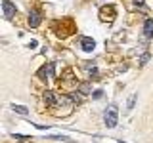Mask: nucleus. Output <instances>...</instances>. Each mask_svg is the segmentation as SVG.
Returning <instances> with one entry per match:
<instances>
[{
  "label": "nucleus",
  "mask_w": 153,
  "mask_h": 143,
  "mask_svg": "<svg viewBox=\"0 0 153 143\" xmlns=\"http://www.w3.org/2000/svg\"><path fill=\"white\" fill-rule=\"evenodd\" d=\"M117 120H119V111H117V105H109L103 113V122L107 128H115L117 126Z\"/></svg>",
  "instance_id": "nucleus-1"
},
{
  "label": "nucleus",
  "mask_w": 153,
  "mask_h": 143,
  "mask_svg": "<svg viewBox=\"0 0 153 143\" xmlns=\"http://www.w3.org/2000/svg\"><path fill=\"white\" fill-rule=\"evenodd\" d=\"M36 76H38V78H42V80L52 78V76H54V63H48V65L42 67V69H38Z\"/></svg>",
  "instance_id": "nucleus-2"
},
{
  "label": "nucleus",
  "mask_w": 153,
  "mask_h": 143,
  "mask_svg": "<svg viewBox=\"0 0 153 143\" xmlns=\"http://www.w3.org/2000/svg\"><path fill=\"white\" fill-rule=\"evenodd\" d=\"M2 10H4V17H6L8 21H12L13 15H16V6H13L10 0H4V2H2Z\"/></svg>",
  "instance_id": "nucleus-3"
},
{
  "label": "nucleus",
  "mask_w": 153,
  "mask_h": 143,
  "mask_svg": "<svg viewBox=\"0 0 153 143\" xmlns=\"http://www.w3.org/2000/svg\"><path fill=\"white\" fill-rule=\"evenodd\" d=\"M40 12H38V10H31V12H29V27H33V29H35V27H38V25H40Z\"/></svg>",
  "instance_id": "nucleus-4"
},
{
  "label": "nucleus",
  "mask_w": 153,
  "mask_h": 143,
  "mask_svg": "<svg viewBox=\"0 0 153 143\" xmlns=\"http://www.w3.org/2000/svg\"><path fill=\"white\" fill-rule=\"evenodd\" d=\"M42 99H44L46 107H54V105H57V101H59V99H56L54 92H50V90H46V92H44V95H42Z\"/></svg>",
  "instance_id": "nucleus-5"
},
{
  "label": "nucleus",
  "mask_w": 153,
  "mask_h": 143,
  "mask_svg": "<svg viewBox=\"0 0 153 143\" xmlns=\"http://www.w3.org/2000/svg\"><path fill=\"white\" fill-rule=\"evenodd\" d=\"M80 46H82L84 52H92L96 48V42H94V38H90V36H82L80 38Z\"/></svg>",
  "instance_id": "nucleus-6"
},
{
  "label": "nucleus",
  "mask_w": 153,
  "mask_h": 143,
  "mask_svg": "<svg viewBox=\"0 0 153 143\" xmlns=\"http://www.w3.org/2000/svg\"><path fill=\"white\" fill-rule=\"evenodd\" d=\"M143 36L146 38L153 36V19H146V23H143Z\"/></svg>",
  "instance_id": "nucleus-7"
},
{
  "label": "nucleus",
  "mask_w": 153,
  "mask_h": 143,
  "mask_svg": "<svg viewBox=\"0 0 153 143\" xmlns=\"http://www.w3.org/2000/svg\"><path fill=\"white\" fill-rule=\"evenodd\" d=\"M12 109H13L17 114H27V113H29L27 107H23V105H16V103H12Z\"/></svg>",
  "instance_id": "nucleus-8"
},
{
  "label": "nucleus",
  "mask_w": 153,
  "mask_h": 143,
  "mask_svg": "<svg viewBox=\"0 0 153 143\" xmlns=\"http://www.w3.org/2000/svg\"><path fill=\"white\" fill-rule=\"evenodd\" d=\"M134 6L140 8V10H146V2L143 0H134Z\"/></svg>",
  "instance_id": "nucleus-9"
},
{
  "label": "nucleus",
  "mask_w": 153,
  "mask_h": 143,
  "mask_svg": "<svg viewBox=\"0 0 153 143\" xmlns=\"http://www.w3.org/2000/svg\"><path fill=\"white\" fill-rule=\"evenodd\" d=\"M92 97H94V99H102V97H103V90H96V92L92 94Z\"/></svg>",
  "instance_id": "nucleus-10"
},
{
  "label": "nucleus",
  "mask_w": 153,
  "mask_h": 143,
  "mask_svg": "<svg viewBox=\"0 0 153 143\" xmlns=\"http://www.w3.org/2000/svg\"><path fill=\"white\" fill-rule=\"evenodd\" d=\"M149 57H151V54H143V55H142V59H140V65H146Z\"/></svg>",
  "instance_id": "nucleus-11"
},
{
  "label": "nucleus",
  "mask_w": 153,
  "mask_h": 143,
  "mask_svg": "<svg viewBox=\"0 0 153 143\" xmlns=\"http://www.w3.org/2000/svg\"><path fill=\"white\" fill-rule=\"evenodd\" d=\"M134 101H136V94H132V95H130V99H128V109H132V107H134Z\"/></svg>",
  "instance_id": "nucleus-12"
},
{
  "label": "nucleus",
  "mask_w": 153,
  "mask_h": 143,
  "mask_svg": "<svg viewBox=\"0 0 153 143\" xmlns=\"http://www.w3.org/2000/svg\"><path fill=\"white\" fill-rule=\"evenodd\" d=\"M52 139H61V141H71L67 136H52Z\"/></svg>",
  "instance_id": "nucleus-13"
},
{
  "label": "nucleus",
  "mask_w": 153,
  "mask_h": 143,
  "mask_svg": "<svg viewBox=\"0 0 153 143\" xmlns=\"http://www.w3.org/2000/svg\"><path fill=\"white\" fill-rule=\"evenodd\" d=\"M88 90H90L88 84H82V86H80V92H82V94H88Z\"/></svg>",
  "instance_id": "nucleus-14"
}]
</instances>
